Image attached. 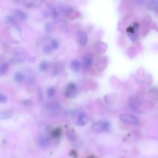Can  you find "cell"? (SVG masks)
I'll use <instances>...</instances> for the list:
<instances>
[{
  "mask_svg": "<svg viewBox=\"0 0 158 158\" xmlns=\"http://www.w3.org/2000/svg\"><path fill=\"white\" fill-rule=\"evenodd\" d=\"M120 120L124 122L134 125H140V119L136 116L130 114H121L119 116Z\"/></svg>",
  "mask_w": 158,
  "mask_h": 158,
  "instance_id": "1",
  "label": "cell"
},
{
  "mask_svg": "<svg viewBox=\"0 0 158 158\" xmlns=\"http://www.w3.org/2000/svg\"><path fill=\"white\" fill-rule=\"evenodd\" d=\"M92 129L97 132H107L111 129V124L108 121H98L92 125Z\"/></svg>",
  "mask_w": 158,
  "mask_h": 158,
  "instance_id": "2",
  "label": "cell"
},
{
  "mask_svg": "<svg viewBox=\"0 0 158 158\" xmlns=\"http://www.w3.org/2000/svg\"><path fill=\"white\" fill-rule=\"evenodd\" d=\"M77 95L76 85L74 83H69L65 90V95L67 98H74Z\"/></svg>",
  "mask_w": 158,
  "mask_h": 158,
  "instance_id": "3",
  "label": "cell"
},
{
  "mask_svg": "<svg viewBox=\"0 0 158 158\" xmlns=\"http://www.w3.org/2000/svg\"><path fill=\"white\" fill-rule=\"evenodd\" d=\"M148 9L151 11L158 13V0H149L148 2Z\"/></svg>",
  "mask_w": 158,
  "mask_h": 158,
  "instance_id": "4",
  "label": "cell"
},
{
  "mask_svg": "<svg viewBox=\"0 0 158 158\" xmlns=\"http://www.w3.org/2000/svg\"><path fill=\"white\" fill-rule=\"evenodd\" d=\"M78 38L82 45H85L88 42V36L83 31H80L78 33Z\"/></svg>",
  "mask_w": 158,
  "mask_h": 158,
  "instance_id": "5",
  "label": "cell"
},
{
  "mask_svg": "<svg viewBox=\"0 0 158 158\" xmlns=\"http://www.w3.org/2000/svg\"><path fill=\"white\" fill-rule=\"evenodd\" d=\"M128 105H129V107L130 108V110H132L134 112H136V113L140 112V109H139V107H138L137 101L136 100H135V98L130 99L129 101V103H128Z\"/></svg>",
  "mask_w": 158,
  "mask_h": 158,
  "instance_id": "6",
  "label": "cell"
},
{
  "mask_svg": "<svg viewBox=\"0 0 158 158\" xmlns=\"http://www.w3.org/2000/svg\"><path fill=\"white\" fill-rule=\"evenodd\" d=\"M87 122L88 118L85 114H81L78 116L77 118V125L79 126H84L86 124Z\"/></svg>",
  "mask_w": 158,
  "mask_h": 158,
  "instance_id": "7",
  "label": "cell"
},
{
  "mask_svg": "<svg viewBox=\"0 0 158 158\" xmlns=\"http://www.w3.org/2000/svg\"><path fill=\"white\" fill-rule=\"evenodd\" d=\"M93 59L88 56H86L83 57V62H82V64H83V66L85 68H89L90 67L92 64H93Z\"/></svg>",
  "mask_w": 158,
  "mask_h": 158,
  "instance_id": "8",
  "label": "cell"
},
{
  "mask_svg": "<svg viewBox=\"0 0 158 158\" xmlns=\"http://www.w3.org/2000/svg\"><path fill=\"white\" fill-rule=\"evenodd\" d=\"M71 67L75 72H78L80 71V63L78 60H74L71 63Z\"/></svg>",
  "mask_w": 158,
  "mask_h": 158,
  "instance_id": "9",
  "label": "cell"
},
{
  "mask_svg": "<svg viewBox=\"0 0 158 158\" xmlns=\"http://www.w3.org/2000/svg\"><path fill=\"white\" fill-rule=\"evenodd\" d=\"M25 75L21 72H16L14 75V80H16V82L18 83H21L23 82L25 80Z\"/></svg>",
  "mask_w": 158,
  "mask_h": 158,
  "instance_id": "10",
  "label": "cell"
},
{
  "mask_svg": "<svg viewBox=\"0 0 158 158\" xmlns=\"http://www.w3.org/2000/svg\"><path fill=\"white\" fill-rule=\"evenodd\" d=\"M66 135L67 137V139L71 142H74L77 139V136L73 130H67L66 133Z\"/></svg>",
  "mask_w": 158,
  "mask_h": 158,
  "instance_id": "11",
  "label": "cell"
},
{
  "mask_svg": "<svg viewBox=\"0 0 158 158\" xmlns=\"http://www.w3.org/2000/svg\"><path fill=\"white\" fill-rule=\"evenodd\" d=\"M128 37H129V38L130 39V40L132 42L136 41L138 38V36L137 34L134 32L133 30H132V31H128Z\"/></svg>",
  "mask_w": 158,
  "mask_h": 158,
  "instance_id": "12",
  "label": "cell"
},
{
  "mask_svg": "<svg viewBox=\"0 0 158 158\" xmlns=\"http://www.w3.org/2000/svg\"><path fill=\"white\" fill-rule=\"evenodd\" d=\"M17 17L21 20V21H26L27 19V14L21 10L18 9L16 11V12Z\"/></svg>",
  "mask_w": 158,
  "mask_h": 158,
  "instance_id": "13",
  "label": "cell"
},
{
  "mask_svg": "<svg viewBox=\"0 0 158 158\" xmlns=\"http://www.w3.org/2000/svg\"><path fill=\"white\" fill-rule=\"evenodd\" d=\"M62 130L61 128H56L54 129L51 132V135L53 138H59L61 135Z\"/></svg>",
  "mask_w": 158,
  "mask_h": 158,
  "instance_id": "14",
  "label": "cell"
},
{
  "mask_svg": "<svg viewBox=\"0 0 158 158\" xmlns=\"http://www.w3.org/2000/svg\"><path fill=\"white\" fill-rule=\"evenodd\" d=\"M40 145L42 147H46L49 145V138L46 137H43L41 138L40 140Z\"/></svg>",
  "mask_w": 158,
  "mask_h": 158,
  "instance_id": "15",
  "label": "cell"
},
{
  "mask_svg": "<svg viewBox=\"0 0 158 158\" xmlns=\"http://www.w3.org/2000/svg\"><path fill=\"white\" fill-rule=\"evenodd\" d=\"M7 69H8V64L7 63L3 64L1 66V68H0V75L2 76L6 74V73L7 71Z\"/></svg>",
  "mask_w": 158,
  "mask_h": 158,
  "instance_id": "16",
  "label": "cell"
},
{
  "mask_svg": "<svg viewBox=\"0 0 158 158\" xmlns=\"http://www.w3.org/2000/svg\"><path fill=\"white\" fill-rule=\"evenodd\" d=\"M56 93V90L53 87H50L47 90V96L49 98H52L54 96Z\"/></svg>",
  "mask_w": 158,
  "mask_h": 158,
  "instance_id": "17",
  "label": "cell"
},
{
  "mask_svg": "<svg viewBox=\"0 0 158 158\" xmlns=\"http://www.w3.org/2000/svg\"><path fill=\"white\" fill-rule=\"evenodd\" d=\"M50 47L51 49H53V50H56L59 47V43L56 40H53L51 42V45Z\"/></svg>",
  "mask_w": 158,
  "mask_h": 158,
  "instance_id": "18",
  "label": "cell"
},
{
  "mask_svg": "<svg viewBox=\"0 0 158 158\" xmlns=\"http://www.w3.org/2000/svg\"><path fill=\"white\" fill-rule=\"evenodd\" d=\"M48 63L46 61H43L40 66V69L42 71H45L47 70V69L48 68Z\"/></svg>",
  "mask_w": 158,
  "mask_h": 158,
  "instance_id": "19",
  "label": "cell"
},
{
  "mask_svg": "<svg viewBox=\"0 0 158 158\" xmlns=\"http://www.w3.org/2000/svg\"><path fill=\"white\" fill-rule=\"evenodd\" d=\"M7 21L8 22L12 24L13 25H14V26H17V22H16V20L13 17H11V16H9L7 17Z\"/></svg>",
  "mask_w": 158,
  "mask_h": 158,
  "instance_id": "20",
  "label": "cell"
},
{
  "mask_svg": "<svg viewBox=\"0 0 158 158\" xmlns=\"http://www.w3.org/2000/svg\"><path fill=\"white\" fill-rule=\"evenodd\" d=\"M7 101V98L5 95L0 93V103H4Z\"/></svg>",
  "mask_w": 158,
  "mask_h": 158,
  "instance_id": "21",
  "label": "cell"
},
{
  "mask_svg": "<svg viewBox=\"0 0 158 158\" xmlns=\"http://www.w3.org/2000/svg\"><path fill=\"white\" fill-rule=\"evenodd\" d=\"M134 1L135 2V3L138 5H140L142 6L144 4L145 0H134Z\"/></svg>",
  "mask_w": 158,
  "mask_h": 158,
  "instance_id": "22",
  "label": "cell"
},
{
  "mask_svg": "<svg viewBox=\"0 0 158 158\" xmlns=\"http://www.w3.org/2000/svg\"><path fill=\"white\" fill-rule=\"evenodd\" d=\"M71 156H72L74 158H77V152L75 150L71 151Z\"/></svg>",
  "mask_w": 158,
  "mask_h": 158,
  "instance_id": "23",
  "label": "cell"
},
{
  "mask_svg": "<svg viewBox=\"0 0 158 158\" xmlns=\"http://www.w3.org/2000/svg\"><path fill=\"white\" fill-rule=\"evenodd\" d=\"M52 16H53V17L54 19L57 18V13L56 12V11L55 9H53V10Z\"/></svg>",
  "mask_w": 158,
  "mask_h": 158,
  "instance_id": "24",
  "label": "cell"
},
{
  "mask_svg": "<svg viewBox=\"0 0 158 158\" xmlns=\"http://www.w3.org/2000/svg\"><path fill=\"white\" fill-rule=\"evenodd\" d=\"M88 158H95V157L93 156H90V157H88Z\"/></svg>",
  "mask_w": 158,
  "mask_h": 158,
  "instance_id": "25",
  "label": "cell"
}]
</instances>
